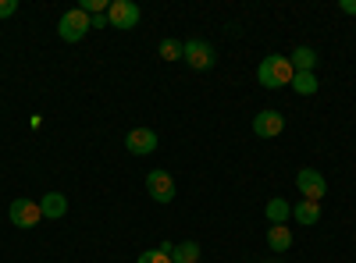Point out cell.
I'll return each mask as SVG.
<instances>
[{
  "label": "cell",
  "instance_id": "18",
  "mask_svg": "<svg viewBox=\"0 0 356 263\" xmlns=\"http://www.w3.org/2000/svg\"><path fill=\"white\" fill-rule=\"evenodd\" d=\"M107 8H111V0H82L79 4V11H86V15H107Z\"/></svg>",
  "mask_w": 356,
  "mask_h": 263
},
{
  "label": "cell",
  "instance_id": "5",
  "mask_svg": "<svg viewBox=\"0 0 356 263\" xmlns=\"http://www.w3.org/2000/svg\"><path fill=\"white\" fill-rule=\"evenodd\" d=\"M8 217H11L15 228H36L43 221V210H40L36 199H15L8 207Z\"/></svg>",
  "mask_w": 356,
  "mask_h": 263
},
{
  "label": "cell",
  "instance_id": "2",
  "mask_svg": "<svg viewBox=\"0 0 356 263\" xmlns=\"http://www.w3.org/2000/svg\"><path fill=\"white\" fill-rule=\"evenodd\" d=\"M89 28H93V18H89L86 11H79V8H72V11L61 15V22H57V36H61L65 43H79Z\"/></svg>",
  "mask_w": 356,
  "mask_h": 263
},
{
  "label": "cell",
  "instance_id": "13",
  "mask_svg": "<svg viewBox=\"0 0 356 263\" xmlns=\"http://www.w3.org/2000/svg\"><path fill=\"white\" fill-rule=\"evenodd\" d=\"M264 217L271 221V224H285V221L292 217V203H289V199H282V196H275V199L264 207Z\"/></svg>",
  "mask_w": 356,
  "mask_h": 263
},
{
  "label": "cell",
  "instance_id": "21",
  "mask_svg": "<svg viewBox=\"0 0 356 263\" xmlns=\"http://www.w3.org/2000/svg\"><path fill=\"white\" fill-rule=\"evenodd\" d=\"M339 11H342V15H349V18H356V0H342Z\"/></svg>",
  "mask_w": 356,
  "mask_h": 263
},
{
  "label": "cell",
  "instance_id": "15",
  "mask_svg": "<svg viewBox=\"0 0 356 263\" xmlns=\"http://www.w3.org/2000/svg\"><path fill=\"white\" fill-rule=\"evenodd\" d=\"M289 85H292V90H296V93H300V96H314L321 82H317V75H314V71H296Z\"/></svg>",
  "mask_w": 356,
  "mask_h": 263
},
{
  "label": "cell",
  "instance_id": "19",
  "mask_svg": "<svg viewBox=\"0 0 356 263\" xmlns=\"http://www.w3.org/2000/svg\"><path fill=\"white\" fill-rule=\"evenodd\" d=\"M136 263H171V256H168V253H161V249H146Z\"/></svg>",
  "mask_w": 356,
  "mask_h": 263
},
{
  "label": "cell",
  "instance_id": "3",
  "mask_svg": "<svg viewBox=\"0 0 356 263\" xmlns=\"http://www.w3.org/2000/svg\"><path fill=\"white\" fill-rule=\"evenodd\" d=\"M182 61L196 71H211L218 65V57H214V46L207 40H186L182 43Z\"/></svg>",
  "mask_w": 356,
  "mask_h": 263
},
{
  "label": "cell",
  "instance_id": "12",
  "mask_svg": "<svg viewBox=\"0 0 356 263\" xmlns=\"http://www.w3.org/2000/svg\"><path fill=\"white\" fill-rule=\"evenodd\" d=\"M292 221H296V224H317V221H321V203L300 199V203L292 207Z\"/></svg>",
  "mask_w": 356,
  "mask_h": 263
},
{
  "label": "cell",
  "instance_id": "8",
  "mask_svg": "<svg viewBox=\"0 0 356 263\" xmlns=\"http://www.w3.org/2000/svg\"><path fill=\"white\" fill-rule=\"evenodd\" d=\"M125 150L132 157H146V153H154L157 150V132L154 128H132L125 135Z\"/></svg>",
  "mask_w": 356,
  "mask_h": 263
},
{
  "label": "cell",
  "instance_id": "9",
  "mask_svg": "<svg viewBox=\"0 0 356 263\" xmlns=\"http://www.w3.org/2000/svg\"><path fill=\"white\" fill-rule=\"evenodd\" d=\"M253 132H257L260 139L282 135V132H285V114H278V110H260L257 118H253Z\"/></svg>",
  "mask_w": 356,
  "mask_h": 263
},
{
  "label": "cell",
  "instance_id": "7",
  "mask_svg": "<svg viewBox=\"0 0 356 263\" xmlns=\"http://www.w3.org/2000/svg\"><path fill=\"white\" fill-rule=\"evenodd\" d=\"M146 192H150V199H157V203H171L175 199V178L168 171H150L146 174Z\"/></svg>",
  "mask_w": 356,
  "mask_h": 263
},
{
  "label": "cell",
  "instance_id": "10",
  "mask_svg": "<svg viewBox=\"0 0 356 263\" xmlns=\"http://www.w3.org/2000/svg\"><path fill=\"white\" fill-rule=\"evenodd\" d=\"M40 210H43V217H50V221H61V217L68 214L65 192H47V196L40 199Z\"/></svg>",
  "mask_w": 356,
  "mask_h": 263
},
{
  "label": "cell",
  "instance_id": "14",
  "mask_svg": "<svg viewBox=\"0 0 356 263\" xmlns=\"http://www.w3.org/2000/svg\"><path fill=\"white\" fill-rule=\"evenodd\" d=\"M314 68H317V50L296 46L292 50V71H314Z\"/></svg>",
  "mask_w": 356,
  "mask_h": 263
},
{
  "label": "cell",
  "instance_id": "4",
  "mask_svg": "<svg viewBox=\"0 0 356 263\" xmlns=\"http://www.w3.org/2000/svg\"><path fill=\"white\" fill-rule=\"evenodd\" d=\"M296 189L303 192V199H314V203H321L324 196H328V182H324V174L314 171V167H303L300 174H296Z\"/></svg>",
  "mask_w": 356,
  "mask_h": 263
},
{
  "label": "cell",
  "instance_id": "20",
  "mask_svg": "<svg viewBox=\"0 0 356 263\" xmlns=\"http://www.w3.org/2000/svg\"><path fill=\"white\" fill-rule=\"evenodd\" d=\"M18 11V0H0V18H11Z\"/></svg>",
  "mask_w": 356,
  "mask_h": 263
},
{
  "label": "cell",
  "instance_id": "17",
  "mask_svg": "<svg viewBox=\"0 0 356 263\" xmlns=\"http://www.w3.org/2000/svg\"><path fill=\"white\" fill-rule=\"evenodd\" d=\"M157 53L164 57V61H178V57H182V43H178V40H161Z\"/></svg>",
  "mask_w": 356,
  "mask_h": 263
},
{
  "label": "cell",
  "instance_id": "6",
  "mask_svg": "<svg viewBox=\"0 0 356 263\" xmlns=\"http://www.w3.org/2000/svg\"><path fill=\"white\" fill-rule=\"evenodd\" d=\"M139 22V4H132V0H111V8H107V25L111 28H136Z\"/></svg>",
  "mask_w": 356,
  "mask_h": 263
},
{
  "label": "cell",
  "instance_id": "16",
  "mask_svg": "<svg viewBox=\"0 0 356 263\" xmlns=\"http://www.w3.org/2000/svg\"><path fill=\"white\" fill-rule=\"evenodd\" d=\"M171 263H200V242H178L171 249Z\"/></svg>",
  "mask_w": 356,
  "mask_h": 263
},
{
  "label": "cell",
  "instance_id": "1",
  "mask_svg": "<svg viewBox=\"0 0 356 263\" xmlns=\"http://www.w3.org/2000/svg\"><path fill=\"white\" fill-rule=\"evenodd\" d=\"M292 75H296V71H292V61H289V57H282V53L264 57L260 68H257V78H260L264 90H282V85L292 82Z\"/></svg>",
  "mask_w": 356,
  "mask_h": 263
},
{
  "label": "cell",
  "instance_id": "11",
  "mask_svg": "<svg viewBox=\"0 0 356 263\" xmlns=\"http://www.w3.org/2000/svg\"><path fill=\"white\" fill-rule=\"evenodd\" d=\"M267 246H271V253H289L292 249V228L289 224H271L267 228Z\"/></svg>",
  "mask_w": 356,
  "mask_h": 263
}]
</instances>
